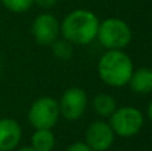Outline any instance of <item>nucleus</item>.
I'll return each mask as SVG.
<instances>
[{
    "instance_id": "nucleus-4",
    "label": "nucleus",
    "mask_w": 152,
    "mask_h": 151,
    "mask_svg": "<svg viewBox=\"0 0 152 151\" xmlns=\"http://www.w3.org/2000/svg\"><path fill=\"white\" fill-rule=\"evenodd\" d=\"M110 126L115 135L121 138H131L140 133L144 126V114L137 107H118L110 117Z\"/></svg>"
},
{
    "instance_id": "nucleus-1",
    "label": "nucleus",
    "mask_w": 152,
    "mask_h": 151,
    "mask_svg": "<svg viewBox=\"0 0 152 151\" xmlns=\"http://www.w3.org/2000/svg\"><path fill=\"white\" fill-rule=\"evenodd\" d=\"M100 20L92 11L77 8L63 19L60 23V35L72 44H91L97 36Z\"/></svg>"
},
{
    "instance_id": "nucleus-10",
    "label": "nucleus",
    "mask_w": 152,
    "mask_h": 151,
    "mask_svg": "<svg viewBox=\"0 0 152 151\" xmlns=\"http://www.w3.org/2000/svg\"><path fill=\"white\" fill-rule=\"evenodd\" d=\"M128 86L134 92L140 95H147L152 92V70L151 68H137L134 70L129 78Z\"/></svg>"
},
{
    "instance_id": "nucleus-18",
    "label": "nucleus",
    "mask_w": 152,
    "mask_h": 151,
    "mask_svg": "<svg viewBox=\"0 0 152 151\" xmlns=\"http://www.w3.org/2000/svg\"><path fill=\"white\" fill-rule=\"evenodd\" d=\"M16 151H36L32 146H24V147H20V149H18Z\"/></svg>"
},
{
    "instance_id": "nucleus-11",
    "label": "nucleus",
    "mask_w": 152,
    "mask_h": 151,
    "mask_svg": "<svg viewBox=\"0 0 152 151\" xmlns=\"http://www.w3.org/2000/svg\"><path fill=\"white\" fill-rule=\"evenodd\" d=\"M92 108L97 117L110 118L118 108V104H116V100L112 95L107 92H102L95 95V98L92 99Z\"/></svg>"
},
{
    "instance_id": "nucleus-16",
    "label": "nucleus",
    "mask_w": 152,
    "mask_h": 151,
    "mask_svg": "<svg viewBox=\"0 0 152 151\" xmlns=\"http://www.w3.org/2000/svg\"><path fill=\"white\" fill-rule=\"evenodd\" d=\"M58 3V0H34V4H36L37 7L44 8V10H50Z\"/></svg>"
},
{
    "instance_id": "nucleus-8",
    "label": "nucleus",
    "mask_w": 152,
    "mask_h": 151,
    "mask_svg": "<svg viewBox=\"0 0 152 151\" xmlns=\"http://www.w3.org/2000/svg\"><path fill=\"white\" fill-rule=\"evenodd\" d=\"M31 32L40 45H51L60 36V21L51 13H40L32 21Z\"/></svg>"
},
{
    "instance_id": "nucleus-3",
    "label": "nucleus",
    "mask_w": 152,
    "mask_h": 151,
    "mask_svg": "<svg viewBox=\"0 0 152 151\" xmlns=\"http://www.w3.org/2000/svg\"><path fill=\"white\" fill-rule=\"evenodd\" d=\"M131 27L120 18H107L100 21L96 39L105 50H124L132 42Z\"/></svg>"
},
{
    "instance_id": "nucleus-15",
    "label": "nucleus",
    "mask_w": 152,
    "mask_h": 151,
    "mask_svg": "<svg viewBox=\"0 0 152 151\" xmlns=\"http://www.w3.org/2000/svg\"><path fill=\"white\" fill-rule=\"evenodd\" d=\"M66 151H92L87 146L86 142H75V143L69 144L66 149Z\"/></svg>"
},
{
    "instance_id": "nucleus-9",
    "label": "nucleus",
    "mask_w": 152,
    "mask_h": 151,
    "mask_svg": "<svg viewBox=\"0 0 152 151\" xmlns=\"http://www.w3.org/2000/svg\"><path fill=\"white\" fill-rule=\"evenodd\" d=\"M21 126L13 118L0 119V151H13L21 141Z\"/></svg>"
},
{
    "instance_id": "nucleus-19",
    "label": "nucleus",
    "mask_w": 152,
    "mask_h": 151,
    "mask_svg": "<svg viewBox=\"0 0 152 151\" xmlns=\"http://www.w3.org/2000/svg\"><path fill=\"white\" fill-rule=\"evenodd\" d=\"M0 71H1V62H0Z\"/></svg>"
},
{
    "instance_id": "nucleus-12",
    "label": "nucleus",
    "mask_w": 152,
    "mask_h": 151,
    "mask_svg": "<svg viewBox=\"0 0 152 151\" xmlns=\"http://www.w3.org/2000/svg\"><path fill=\"white\" fill-rule=\"evenodd\" d=\"M55 134L48 128H37L31 136V146L36 151H52L55 149Z\"/></svg>"
},
{
    "instance_id": "nucleus-2",
    "label": "nucleus",
    "mask_w": 152,
    "mask_h": 151,
    "mask_svg": "<svg viewBox=\"0 0 152 151\" xmlns=\"http://www.w3.org/2000/svg\"><path fill=\"white\" fill-rule=\"evenodd\" d=\"M134 70V62L124 50H107L97 62L99 78L116 88L128 84Z\"/></svg>"
},
{
    "instance_id": "nucleus-7",
    "label": "nucleus",
    "mask_w": 152,
    "mask_h": 151,
    "mask_svg": "<svg viewBox=\"0 0 152 151\" xmlns=\"http://www.w3.org/2000/svg\"><path fill=\"white\" fill-rule=\"evenodd\" d=\"M84 142L92 151H107L115 142V133L105 120H95L88 125L84 134Z\"/></svg>"
},
{
    "instance_id": "nucleus-5",
    "label": "nucleus",
    "mask_w": 152,
    "mask_h": 151,
    "mask_svg": "<svg viewBox=\"0 0 152 151\" xmlns=\"http://www.w3.org/2000/svg\"><path fill=\"white\" fill-rule=\"evenodd\" d=\"M59 117H60L59 102L52 96L37 98L28 110V122L35 130L37 128L52 130V127L58 123Z\"/></svg>"
},
{
    "instance_id": "nucleus-6",
    "label": "nucleus",
    "mask_w": 152,
    "mask_h": 151,
    "mask_svg": "<svg viewBox=\"0 0 152 151\" xmlns=\"http://www.w3.org/2000/svg\"><path fill=\"white\" fill-rule=\"evenodd\" d=\"M88 106V96L80 87H69L66 90L59 100L60 115L69 122L80 119Z\"/></svg>"
},
{
    "instance_id": "nucleus-13",
    "label": "nucleus",
    "mask_w": 152,
    "mask_h": 151,
    "mask_svg": "<svg viewBox=\"0 0 152 151\" xmlns=\"http://www.w3.org/2000/svg\"><path fill=\"white\" fill-rule=\"evenodd\" d=\"M51 48H52V54L55 55V58L60 59V60H68L74 55V44L64 37H61V39L58 37L51 44Z\"/></svg>"
},
{
    "instance_id": "nucleus-14",
    "label": "nucleus",
    "mask_w": 152,
    "mask_h": 151,
    "mask_svg": "<svg viewBox=\"0 0 152 151\" xmlns=\"http://www.w3.org/2000/svg\"><path fill=\"white\" fill-rule=\"evenodd\" d=\"M8 11L13 13H24L34 5V0H0Z\"/></svg>"
},
{
    "instance_id": "nucleus-17",
    "label": "nucleus",
    "mask_w": 152,
    "mask_h": 151,
    "mask_svg": "<svg viewBox=\"0 0 152 151\" xmlns=\"http://www.w3.org/2000/svg\"><path fill=\"white\" fill-rule=\"evenodd\" d=\"M147 118L152 123V100L150 102V104H148V107H147Z\"/></svg>"
}]
</instances>
